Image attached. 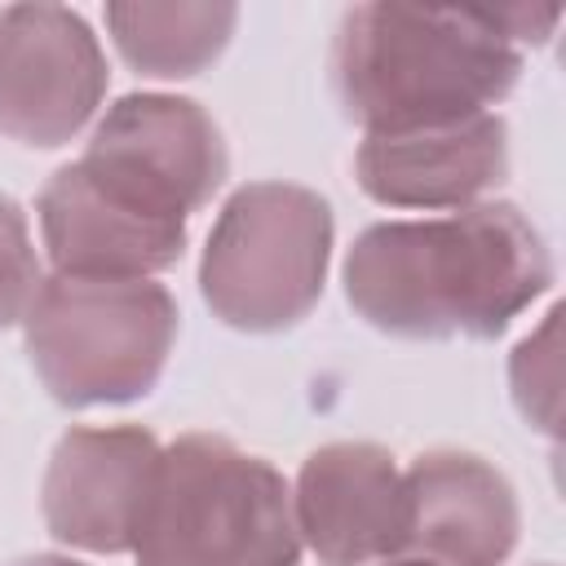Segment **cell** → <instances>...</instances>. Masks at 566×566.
Wrapping results in <instances>:
<instances>
[{
  "instance_id": "1",
  "label": "cell",
  "mask_w": 566,
  "mask_h": 566,
  "mask_svg": "<svg viewBox=\"0 0 566 566\" xmlns=\"http://www.w3.org/2000/svg\"><path fill=\"white\" fill-rule=\"evenodd\" d=\"M349 310L398 340H495L553 287L539 226L509 199L358 230L340 265Z\"/></svg>"
},
{
  "instance_id": "2",
  "label": "cell",
  "mask_w": 566,
  "mask_h": 566,
  "mask_svg": "<svg viewBox=\"0 0 566 566\" xmlns=\"http://www.w3.org/2000/svg\"><path fill=\"white\" fill-rule=\"evenodd\" d=\"M526 53L482 4L411 9L354 4L332 40L340 115L363 133H398L495 111L522 80Z\"/></svg>"
},
{
  "instance_id": "3",
  "label": "cell",
  "mask_w": 566,
  "mask_h": 566,
  "mask_svg": "<svg viewBox=\"0 0 566 566\" xmlns=\"http://www.w3.org/2000/svg\"><path fill=\"white\" fill-rule=\"evenodd\" d=\"M292 482L221 433H181L159 451L133 544L137 566H296Z\"/></svg>"
},
{
  "instance_id": "4",
  "label": "cell",
  "mask_w": 566,
  "mask_h": 566,
  "mask_svg": "<svg viewBox=\"0 0 566 566\" xmlns=\"http://www.w3.org/2000/svg\"><path fill=\"white\" fill-rule=\"evenodd\" d=\"M27 358L57 407L146 398L177 345V301L159 279L44 274L22 314Z\"/></svg>"
},
{
  "instance_id": "5",
  "label": "cell",
  "mask_w": 566,
  "mask_h": 566,
  "mask_svg": "<svg viewBox=\"0 0 566 566\" xmlns=\"http://www.w3.org/2000/svg\"><path fill=\"white\" fill-rule=\"evenodd\" d=\"M332 203L296 181L239 186L203 243L199 296L217 323L274 336L310 318L332 265Z\"/></svg>"
},
{
  "instance_id": "6",
  "label": "cell",
  "mask_w": 566,
  "mask_h": 566,
  "mask_svg": "<svg viewBox=\"0 0 566 566\" xmlns=\"http://www.w3.org/2000/svg\"><path fill=\"white\" fill-rule=\"evenodd\" d=\"M75 164L124 203L190 221L221 190L230 150L217 119L195 97L128 93L93 119L88 146Z\"/></svg>"
},
{
  "instance_id": "7",
  "label": "cell",
  "mask_w": 566,
  "mask_h": 566,
  "mask_svg": "<svg viewBox=\"0 0 566 566\" xmlns=\"http://www.w3.org/2000/svg\"><path fill=\"white\" fill-rule=\"evenodd\" d=\"M111 71L93 27L66 4L0 9V133L31 150L75 142L102 111Z\"/></svg>"
},
{
  "instance_id": "8",
  "label": "cell",
  "mask_w": 566,
  "mask_h": 566,
  "mask_svg": "<svg viewBox=\"0 0 566 566\" xmlns=\"http://www.w3.org/2000/svg\"><path fill=\"white\" fill-rule=\"evenodd\" d=\"M159 451V438L142 424L66 429L40 482L49 535L80 553H133L155 491Z\"/></svg>"
},
{
  "instance_id": "9",
  "label": "cell",
  "mask_w": 566,
  "mask_h": 566,
  "mask_svg": "<svg viewBox=\"0 0 566 566\" xmlns=\"http://www.w3.org/2000/svg\"><path fill=\"white\" fill-rule=\"evenodd\" d=\"M301 548L323 566H376L407 548L402 469L380 442H323L292 482Z\"/></svg>"
},
{
  "instance_id": "10",
  "label": "cell",
  "mask_w": 566,
  "mask_h": 566,
  "mask_svg": "<svg viewBox=\"0 0 566 566\" xmlns=\"http://www.w3.org/2000/svg\"><path fill=\"white\" fill-rule=\"evenodd\" d=\"M509 177V124L500 111L469 119L363 133L354 181L380 208L460 212L482 203Z\"/></svg>"
},
{
  "instance_id": "11",
  "label": "cell",
  "mask_w": 566,
  "mask_h": 566,
  "mask_svg": "<svg viewBox=\"0 0 566 566\" xmlns=\"http://www.w3.org/2000/svg\"><path fill=\"white\" fill-rule=\"evenodd\" d=\"M407 548L433 566H504L522 535L517 491L478 451L433 447L402 469Z\"/></svg>"
},
{
  "instance_id": "12",
  "label": "cell",
  "mask_w": 566,
  "mask_h": 566,
  "mask_svg": "<svg viewBox=\"0 0 566 566\" xmlns=\"http://www.w3.org/2000/svg\"><path fill=\"white\" fill-rule=\"evenodd\" d=\"M35 221L53 274L80 279H155L181 261L190 239V221L124 203L84 177L75 159L44 181Z\"/></svg>"
},
{
  "instance_id": "13",
  "label": "cell",
  "mask_w": 566,
  "mask_h": 566,
  "mask_svg": "<svg viewBox=\"0 0 566 566\" xmlns=\"http://www.w3.org/2000/svg\"><path fill=\"white\" fill-rule=\"evenodd\" d=\"M239 27L234 4H106V31L115 53L146 80H190L208 71Z\"/></svg>"
},
{
  "instance_id": "14",
  "label": "cell",
  "mask_w": 566,
  "mask_h": 566,
  "mask_svg": "<svg viewBox=\"0 0 566 566\" xmlns=\"http://www.w3.org/2000/svg\"><path fill=\"white\" fill-rule=\"evenodd\" d=\"M509 389L517 416L539 429L557 433V407H562V305L544 314V323L522 336L509 354Z\"/></svg>"
},
{
  "instance_id": "15",
  "label": "cell",
  "mask_w": 566,
  "mask_h": 566,
  "mask_svg": "<svg viewBox=\"0 0 566 566\" xmlns=\"http://www.w3.org/2000/svg\"><path fill=\"white\" fill-rule=\"evenodd\" d=\"M40 279H44V265L31 243L27 212L9 195H0V332L22 323Z\"/></svg>"
},
{
  "instance_id": "16",
  "label": "cell",
  "mask_w": 566,
  "mask_h": 566,
  "mask_svg": "<svg viewBox=\"0 0 566 566\" xmlns=\"http://www.w3.org/2000/svg\"><path fill=\"white\" fill-rule=\"evenodd\" d=\"M482 13L522 53H526V44H548L553 27L562 22V9H531V4H495V9H482Z\"/></svg>"
},
{
  "instance_id": "17",
  "label": "cell",
  "mask_w": 566,
  "mask_h": 566,
  "mask_svg": "<svg viewBox=\"0 0 566 566\" xmlns=\"http://www.w3.org/2000/svg\"><path fill=\"white\" fill-rule=\"evenodd\" d=\"M13 566H84V562L62 557V553H35V557H22V562H13Z\"/></svg>"
},
{
  "instance_id": "18",
  "label": "cell",
  "mask_w": 566,
  "mask_h": 566,
  "mask_svg": "<svg viewBox=\"0 0 566 566\" xmlns=\"http://www.w3.org/2000/svg\"><path fill=\"white\" fill-rule=\"evenodd\" d=\"M376 566H433V562L411 557V553H398V557H385V562H376Z\"/></svg>"
},
{
  "instance_id": "19",
  "label": "cell",
  "mask_w": 566,
  "mask_h": 566,
  "mask_svg": "<svg viewBox=\"0 0 566 566\" xmlns=\"http://www.w3.org/2000/svg\"><path fill=\"white\" fill-rule=\"evenodd\" d=\"M539 566H553V562H539Z\"/></svg>"
}]
</instances>
